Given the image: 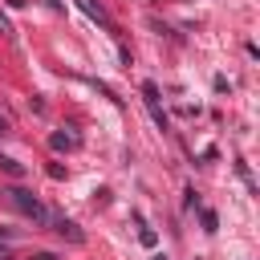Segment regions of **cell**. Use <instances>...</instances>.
Returning a JSON list of instances; mask_svg holds the SVG:
<instances>
[{
  "mask_svg": "<svg viewBox=\"0 0 260 260\" xmlns=\"http://www.w3.org/2000/svg\"><path fill=\"white\" fill-rule=\"evenodd\" d=\"M138 240H142V244H146V248H150V244H154V232H150V228H146V223H142V228H138Z\"/></svg>",
  "mask_w": 260,
  "mask_h": 260,
  "instance_id": "7",
  "label": "cell"
},
{
  "mask_svg": "<svg viewBox=\"0 0 260 260\" xmlns=\"http://www.w3.org/2000/svg\"><path fill=\"white\" fill-rule=\"evenodd\" d=\"M0 195H4V203H8V207H16L20 215H28L32 223H53V211H49L32 191H24V187H4Z\"/></svg>",
  "mask_w": 260,
  "mask_h": 260,
  "instance_id": "1",
  "label": "cell"
},
{
  "mask_svg": "<svg viewBox=\"0 0 260 260\" xmlns=\"http://www.w3.org/2000/svg\"><path fill=\"white\" fill-rule=\"evenodd\" d=\"M0 37H12V24H8V16L0 12Z\"/></svg>",
  "mask_w": 260,
  "mask_h": 260,
  "instance_id": "8",
  "label": "cell"
},
{
  "mask_svg": "<svg viewBox=\"0 0 260 260\" xmlns=\"http://www.w3.org/2000/svg\"><path fill=\"white\" fill-rule=\"evenodd\" d=\"M77 4H81V8H85V12L93 16V20H102V24H110V16H106V8H102L98 0H77Z\"/></svg>",
  "mask_w": 260,
  "mask_h": 260,
  "instance_id": "4",
  "label": "cell"
},
{
  "mask_svg": "<svg viewBox=\"0 0 260 260\" xmlns=\"http://www.w3.org/2000/svg\"><path fill=\"white\" fill-rule=\"evenodd\" d=\"M49 146H53V150H77L81 138H77L73 130H53V134H49Z\"/></svg>",
  "mask_w": 260,
  "mask_h": 260,
  "instance_id": "3",
  "label": "cell"
},
{
  "mask_svg": "<svg viewBox=\"0 0 260 260\" xmlns=\"http://www.w3.org/2000/svg\"><path fill=\"white\" fill-rule=\"evenodd\" d=\"M28 260H57V252H32Z\"/></svg>",
  "mask_w": 260,
  "mask_h": 260,
  "instance_id": "9",
  "label": "cell"
},
{
  "mask_svg": "<svg viewBox=\"0 0 260 260\" xmlns=\"http://www.w3.org/2000/svg\"><path fill=\"white\" fill-rule=\"evenodd\" d=\"M199 219H203V232H215V223H219L215 211H199Z\"/></svg>",
  "mask_w": 260,
  "mask_h": 260,
  "instance_id": "6",
  "label": "cell"
},
{
  "mask_svg": "<svg viewBox=\"0 0 260 260\" xmlns=\"http://www.w3.org/2000/svg\"><path fill=\"white\" fill-rule=\"evenodd\" d=\"M4 134H12V126H8V118L0 114V138H4Z\"/></svg>",
  "mask_w": 260,
  "mask_h": 260,
  "instance_id": "10",
  "label": "cell"
},
{
  "mask_svg": "<svg viewBox=\"0 0 260 260\" xmlns=\"http://www.w3.org/2000/svg\"><path fill=\"white\" fill-rule=\"evenodd\" d=\"M53 232H57L61 240H69V244H85V232H81L73 219H53Z\"/></svg>",
  "mask_w": 260,
  "mask_h": 260,
  "instance_id": "2",
  "label": "cell"
},
{
  "mask_svg": "<svg viewBox=\"0 0 260 260\" xmlns=\"http://www.w3.org/2000/svg\"><path fill=\"white\" fill-rule=\"evenodd\" d=\"M0 171L12 175V179H20V175H24V162H16V158H0Z\"/></svg>",
  "mask_w": 260,
  "mask_h": 260,
  "instance_id": "5",
  "label": "cell"
},
{
  "mask_svg": "<svg viewBox=\"0 0 260 260\" xmlns=\"http://www.w3.org/2000/svg\"><path fill=\"white\" fill-rule=\"evenodd\" d=\"M0 260H8V248H4V244H0Z\"/></svg>",
  "mask_w": 260,
  "mask_h": 260,
  "instance_id": "11",
  "label": "cell"
}]
</instances>
